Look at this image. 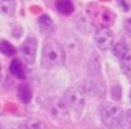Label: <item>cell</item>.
I'll list each match as a JSON object with an SVG mask.
<instances>
[{"mask_svg": "<svg viewBox=\"0 0 131 129\" xmlns=\"http://www.w3.org/2000/svg\"><path fill=\"white\" fill-rule=\"evenodd\" d=\"M68 112H70L68 107L63 103V100H62V99H60V100H58L55 104H54V105L51 107V113H52V117H54V119H57V120H62V121H64V120L68 117Z\"/></svg>", "mask_w": 131, "mask_h": 129, "instance_id": "52a82bcc", "label": "cell"}, {"mask_svg": "<svg viewBox=\"0 0 131 129\" xmlns=\"http://www.w3.org/2000/svg\"><path fill=\"white\" fill-rule=\"evenodd\" d=\"M126 117H127V124L131 126V109L128 112H126Z\"/></svg>", "mask_w": 131, "mask_h": 129, "instance_id": "ac0fdd59", "label": "cell"}, {"mask_svg": "<svg viewBox=\"0 0 131 129\" xmlns=\"http://www.w3.org/2000/svg\"><path fill=\"white\" fill-rule=\"evenodd\" d=\"M94 44H96V46L100 49L101 51L110 50L113 48V45L115 44L114 33L109 28L100 26L98 29H96V32H94Z\"/></svg>", "mask_w": 131, "mask_h": 129, "instance_id": "5b68a950", "label": "cell"}, {"mask_svg": "<svg viewBox=\"0 0 131 129\" xmlns=\"http://www.w3.org/2000/svg\"><path fill=\"white\" fill-rule=\"evenodd\" d=\"M121 67L126 75H131V46L128 50V54L121 61Z\"/></svg>", "mask_w": 131, "mask_h": 129, "instance_id": "9a60e30c", "label": "cell"}, {"mask_svg": "<svg viewBox=\"0 0 131 129\" xmlns=\"http://www.w3.org/2000/svg\"><path fill=\"white\" fill-rule=\"evenodd\" d=\"M130 100H131V95H130Z\"/></svg>", "mask_w": 131, "mask_h": 129, "instance_id": "ffe728a7", "label": "cell"}, {"mask_svg": "<svg viewBox=\"0 0 131 129\" xmlns=\"http://www.w3.org/2000/svg\"><path fill=\"white\" fill-rule=\"evenodd\" d=\"M18 98L23 103H29L31 100V96H33V92H31V88L29 87L28 84H21L18 87Z\"/></svg>", "mask_w": 131, "mask_h": 129, "instance_id": "4fadbf2b", "label": "cell"}, {"mask_svg": "<svg viewBox=\"0 0 131 129\" xmlns=\"http://www.w3.org/2000/svg\"><path fill=\"white\" fill-rule=\"evenodd\" d=\"M102 124L109 129H122L127 124L126 112L113 103H104L100 109Z\"/></svg>", "mask_w": 131, "mask_h": 129, "instance_id": "6da1fadb", "label": "cell"}, {"mask_svg": "<svg viewBox=\"0 0 131 129\" xmlns=\"http://www.w3.org/2000/svg\"><path fill=\"white\" fill-rule=\"evenodd\" d=\"M62 100L71 112L80 115L85 105V92L80 86H73L63 94Z\"/></svg>", "mask_w": 131, "mask_h": 129, "instance_id": "3957f363", "label": "cell"}, {"mask_svg": "<svg viewBox=\"0 0 131 129\" xmlns=\"http://www.w3.org/2000/svg\"><path fill=\"white\" fill-rule=\"evenodd\" d=\"M55 7H57L59 13L66 15V16H68L73 12V3L71 0H57Z\"/></svg>", "mask_w": 131, "mask_h": 129, "instance_id": "8fae6325", "label": "cell"}, {"mask_svg": "<svg viewBox=\"0 0 131 129\" xmlns=\"http://www.w3.org/2000/svg\"><path fill=\"white\" fill-rule=\"evenodd\" d=\"M2 74L3 72H2V66H0V80H2Z\"/></svg>", "mask_w": 131, "mask_h": 129, "instance_id": "d6986e66", "label": "cell"}, {"mask_svg": "<svg viewBox=\"0 0 131 129\" xmlns=\"http://www.w3.org/2000/svg\"><path fill=\"white\" fill-rule=\"evenodd\" d=\"M16 11V0H0V12L5 16H13Z\"/></svg>", "mask_w": 131, "mask_h": 129, "instance_id": "7c38bea8", "label": "cell"}, {"mask_svg": "<svg viewBox=\"0 0 131 129\" xmlns=\"http://www.w3.org/2000/svg\"><path fill=\"white\" fill-rule=\"evenodd\" d=\"M0 129H2V126H0Z\"/></svg>", "mask_w": 131, "mask_h": 129, "instance_id": "7402d4cb", "label": "cell"}, {"mask_svg": "<svg viewBox=\"0 0 131 129\" xmlns=\"http://www.w3.org/2000/svg\"><path fill=\"white\" fill-rule=\"evenodd\" d=\"M104 129H109V128H104Z\"/></svg>", "mask_w": 131, "mask_h": 129, "instance_id": "44dd1931", "label": "cell"}, {"mask_svg": "<svg viewBox=\"0 0 131 129\" xmlns=\"http://www.w3.org/2000/svg\"><path fill=\"white\" fill-rule=\"evenodd\" d=\"M0 53H3L4 56L12 57L16 54V48L10 42H8L5 40H0Z\"/></svg>", "mask_w": 131, "mask_h": 129, "instance_id": "5bb4252c", "label": "cell"}, {"mask_svg": "<svg viewBox=\"0 0 131 129\" xmlns=\"http://www.w3.org/2000/svg\"><path fill=\"white\" fill-rule=\"evenodd\" d=\"M9 71H10V74H12L15 78H17L20 80H23V79L26 78V70H25L24 63L21 62L20 59H17V58H15L12 62H10Z\"/></svg>", "mask_w": 131, "mask_h": 129, "instance_id": "9c48e42d", "label": "cell"}, {"mask_svg": "<svg viewBox=\"0 0 131 129\" xmlns=\"http://www.w3.org/2000/svg\"><path fill=\"white\" fill-rule=\"evenodd\" d=\"M66 61V51L63 46L55 41L47 42L42 49V57H41V64L43 69L52 70L58 69Z\"/></svg>", "mask_w": 131, "mask_h": 129, "instance_id": "7a4b0ae2", "label": "cell"}, {"mask_svg": "<svg viewBox=\"0 0 131 129\" xmlns=\"http://www.w3.org/2000/svg\"><path fill=\"white\" fill-rule=\"evenodd\" d=\"M88 15L91 17V20L94 24L104 26V28H109L113 21H114V15L110 9H107L105 7L97 5V4H92L88 8Z\"/></svg>", "mask_w": 131, "mask_h": 129, "instance_id": "277c9868", "label": "cell"}, {"mask_svg": "<svg viewBox=\"0 0 131 129\" xmlns=\"http://www.w3.org/2000/svg\"><path fill=\"white\" fill-rule=\"evenodd\" d=\"M125 30H126V33L131 37V17L125 21Z\"/></svg>", "mask_w": 131, "mask_h": 129, "instance_id": "e0dca14e", "label": "cell"}, {"mask_svg": "<svg viewBox=\"0 0 131 129\" xmlns=\"http://www.w3.org/2000/svg\"><path fill=\"white\" fill-rule=\"evenodd\" d=\"M38 28L43 36H51L54 33V29H55L52 20L49 15H42L38 19Z\"/></svg>", "mask_w": 131, "mask_h": 129, "instance_id": "ba28073f", "label": "cell"}, {"mask_svg": "<svg viewBox=\"0 0 131 129\" xmlns=\"http://www.w3.org/2000/svg\"><path fill=\"white\" fill-rule=\"evenodd\" d=\"M113 56L115 58H118L119 61H122L127 54H128V50H130V46L123 41H119V42H115L113 45Z\"/></svg>", "mask_w": 131, "mask_h": 129, "instance_id": "30bf717a", "label": "cell"}, {"mask_svg": "<svg viewBox=\"0 0 131 129\" xmlns=\"http://www.w3.org/2000/svg\"><path fill=\"white\" fill-rule=\"evenodd\" d=\"M23 129H45L43 125L39 123V121H36V120H31V121H28L23 125Z\"/></svg>", "mask_w": 131, "mask_h": 129, "instance_id": "2e32d148", "label": "cell"}, {"mask_svg": "<svg viewBox=\"0 0 131 129\" xmlns=\"http://www.w3.org/2000/svg\"><path fill=\"white\" fill-rule=\"evenodd\" d=\"M37 48H38V42L36 37H28L23 45L20 48L21 51V57L26 63H33L36 59V54H37Z\"/></svg>", "mask_w": 131, "mask_h": 129, "instance_id": "8992f818", "label": "cell"}]
</instances>
